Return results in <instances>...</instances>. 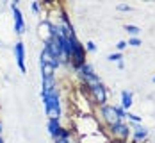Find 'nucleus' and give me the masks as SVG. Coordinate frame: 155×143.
<instances>
[{"instance_id": "14", "label": "nucleus", "mask_w": 155, "mask_h": 143, "mask_svg": "<svg viewBox=\"0 0 155 143\" xmlns=\"http://www.w3.org/2000/svg\"><path fill=\"white\" fill-rule=\"evenodd\" d=\"M127 116H128V118H132L134 122H139V120H141V118H139V116H137V114H132V113H128Z\"/></svg>"}, {"instance_id": "9", "label": "nucleus", "mask_w": 155, "mask_h": 143, "mask_svg": "<svg viewBox=\"0 0 155 143\" xmlns=\"http://www.w3.org/2000/svg\"><path fill=\"white\" fill-rule=\"evenodd\" d=\"M121 102H123V107H130L132 106V93L130 91H123L121 93Z\"/></svg>"}, {"instance_id": "2", "label": "nucleus", "mask_w": 155, "mask_h": 143, "mask_svg": "<svg viewBox=\"0 0 155 143\" xmlns=\"http://www.w3.org/2000/svg\"><path fill=\"white\" fill-rule=\"evenodd\" d=\"M102 114H104V118L107 120L110 125H116V124H120V118H118V114H116V107H112V106H104Z\"/></svg>"}, {"instance_id": "15", "label": "nucleus", "mask_w": 155, "mask_h": 143, "mask_svg": "<svg viewBox=\"0 0 155 143\" xmlns=\"http://www.w3.org/2000/svg\"><path fill=\"white\" fill-rule=\"evenodd\" d=\"M118 9H120V11H130V7H128V5H123V4L118 5Z\"/></svg>"}, {"instance_id": "7", "label": "nucleus", "mask_w": 155, "mask_h": 143, "mask_svg": "<svg viewBox=\"0 0 155 143\" xmlns=\"http://www.w3.org/2000/svg\"><path fill=\"white\" fill-rule=\"evenodd\" d=\"M48 131H50V134L57 140L59 138V132H61V125H59V118H50V122H48Z\"/></svg>"}, {"instance_id": "11", "label": "nucleus", "mask_w": 155, "mask_h": 143, "mask_svg": "<svg viewBox=\"0 0 155 143\" xmlns=\"http://www.w3.org/2000/svg\"><path fill=\"white\" fill-rule=\"evenodd\" d=\"M146 134H148V132H146V129H137L136 138H137V140H141V138H146Z\"/></svg>"}, {"instance_id": "6", "label": "nucleus", "mask_w": 155, "mask_h": 143, "mask_svg": "<svg viewBox=\"0 0 155 143\" xmlns=\"http://www.w3.org/2000/svg\"><path fill=\"white\" fill-rule=\"evenodd\" d=\"M11 7H13V15H15L16 32H18V34H21V32H23V27H25V25H23V18H21V13H20V9H18V7H16L15 4H13V5H11Z\"/></svg>"}, {"instance_id": "19", "label": "nucleus", "mask_w": 155, "mask_h": 143, "mask_svg": "<svg viewBox=\"0 0 155 143\" xmlns=\"http://www.w3.org/2000/svg\"><path fill=\"white\" fill-rule=\"evenodd\" d=\"M112 143H125V141H123V140H114Z\"/></svg>"}, {"instance_id": "3", "label": "nucleus", "mask_w": 155, "mask_h": 143, "mask_svg": "<svg viewBox=\"0 0 155 143\" xmlns=\"http://www.w3.org/2000/svg\"><path fill=\"white\" fill-rule=\"evenodd\" d=\"M80 75H82V79H86V82H91V86L93 84H98V79H96V75L93 73V68L89 64H82L80 66Z\"/></svg>"}, {"instance_id": "5", "label": "nucleus", "mask_w": 155, "mask_h": 143, "mask_svg": "<svg viewBox=\"0 0 155 143\" xmlns=\"http://www.w3.org/2000/svg\"><path fill=\"white\" fill-rule=\"evenodd\" d=\"M91 88V91L94 93V98H96V102H100V104H104L105 102V98H107V95H105V90H104V86L98 82V84H93V86H89Z\"/></svg>"}, {"instance_id": "1", "label": "nucleus", "mask_w": 155, "mask_h": 143, "mask_svg": "<svg viewBox=\"0 0 155 143\" xmlns=\"http://www.w3.org/2000/svg\"><path fill=\"white\" fill-rule=\"evenodd\" d=\"M43 102H45V111L50 118H59L61 114V106H59V95L57 91L54 90L50 95L43 97Z\"/></svg>"}, {"instance_id": "21", "label": "nucleus", "mask_w": 155, "mask_h": 143, "mask_svg": "<svg viewBox=\"0 0 155 143\" xmlns=\"http://www.w3.org/2000/svg\"><path fill=\"white\" fill-rule=\"evenodd\" d=\"M0 143H4V141H2V138H0Z\"/></svg>"}, {"instance_id": "8", "label": "nucleus", "mask_w": 155, "mask_h": 143, "mask_svg": "<svg viewBox=\"0 0 155 143\" xmlns=\"http://www.w3.org/2000/svg\"><path fill=\"white\" fill-rule=\"evenodd\" d=\"M110 127H112V131H114L116 134H120L121 138H127V136H128V132H130L128 127L123 125V124H116V125H110Z\"/></svg>"}, {"instance_id": "13", "label": "nucleus", "mask_w": 155, "mask_h": 143, "mask_svg": "<svg viewBox=\"0 0 155 143\" xmlns=\"http://www.w3.org/2000/svg\"><path fill=\"white\" fill-rule=\"evenodd\" d=\"M128 45H132V47H139L141 41L137 39V38H134V39H130V41H128Z\"/></svg>"}, {"instance_id": "16", "label": "nucleus", "mask_w": 155, "mask_h": 143, "mask_svg": "<svg viewBox=\"0 0 155 143\" xmlns=\"http://www.w3.org/2000/svg\"><path fill=\"white\" fill-rule=\"evenodd\" d=\"M125 47H127V43H125V41H120V43H118V50H123Z\"/></svg>"}, {"instance_id": "17", "label": "nucleus", "mask_w": 155, "mask_h": 143, "mask_svg": "<svg viewBox=\"0 0 155 143\" xmlns=\"http://www.w3.org/2000/svg\"><path fill=\"white\" fill-rule=\"evenodd\" d=\"M87 50H94V43H93V41H89V43H87Z\"/></svg>"}, {"instance_id": "10", "label": "nucleus", "mask_w": 155, "mask_h": 143, "mask_svg": "<svg viewBox=\"0 0 155 143\" xmlns=\"http://www.w3.org/2000/svg\"><path fill=\"white\" fill-rule=\"evenodd\" d=\"M125 31H127V32H130V34H134V36H136V34L139 32V27H136V25H127V27H125Z\"/></svg>"}, {"instance_id": "18", "label": "nucleus", "mask_w": 155, "mask_h": 143, "mask_svg": "<svg viewBox=\"0 0 155 143\" xmlns=\"http://www.w3.org/2000/svg\"><path fill=\"white\" fill-rule=\"evenodd\" d=\"M57 143H70V141H68V140H62V138H59V140H57Z\"/></svg>"}, {"instance_id": "12", "label": "nucleus", "mask_w": 155, "mask_h": 143, "mask_svg": "<svg viewBox=\"0 0 155 143\" xmlns=\"http://www.w3.org/2000/svg\"><path fill=\"white\" fill-rule=\"evenodd\" d=\"M121 59V54H110L109 56V61H120Z\"/></svg>"}, {"instance_id": "4", "label": "nucleus", "mask_w": 155, "mask_h": 143, "mask_svg": "<svg viewBox=\"0 0 155 143\" xmlns=\"http://www.w3.org/2000/svg\"><path fill=\"white\" fill-rule=\"evenodd\" d=\"M15 54H16V59H18L20 70L25 72V63H23V59H25V48H23V43H16L15 45Z\"/></svg>"}, {"instance_id": "22", "label": "nucleus", "mask_w": 155, "mask_h": 143, "mask_svg": "<svg viewBox=\"0 0 155 143\" xmlns=\"http://www.w3.org/2000/svg\"><path fill=\"white\" fill-rule=\"evenodd\" d=\"M153 82H155V77H153Z\"/></svg>"}, {"instance_id": "20", "label": "nucleus", "mask_w": 155, "mask_h": 143, "mask_svg": "<svg viewBox=\"0 0 155 143\" xmlns=\"http://www.w3.org/2000/svg\"><path fill=\"white\" fill-rule=\"evenodd\" d=\"M0 131H2V124H0Z\"/></svg>"}]
</instances>
